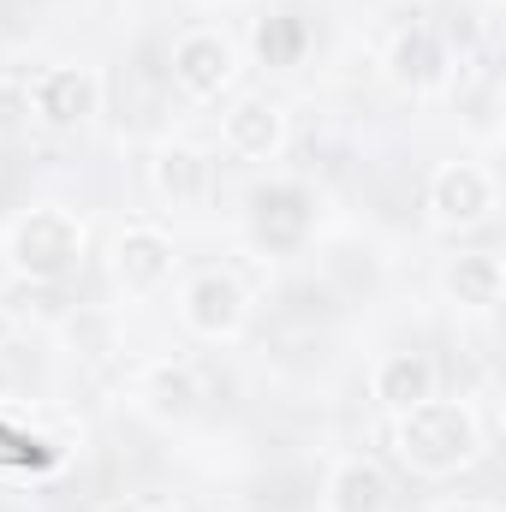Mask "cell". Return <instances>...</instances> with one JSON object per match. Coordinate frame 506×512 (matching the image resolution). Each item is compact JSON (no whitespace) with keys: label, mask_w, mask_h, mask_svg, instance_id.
Instances as JSON below:
<instances>
[{"label":"cell","mask_w":506,"mask_h":512,"mask_svg":"<svg viewBox=\"0 0 506 512\" xmlns=\"http://www.w3.org/2000/svg\"><path fill=\"white\" fill-rule=\"evenodd\" d=\"M495 215H501V179L489 161L453 155V161L429 167V179H423V227L429 233L465 239V233H483Z\"/></svg>","instance_id":"3957f363"},{"label":"cell","mask_w":506,"mask_h":512,"mask_svg":"<svg viewBox=\"0 0 506 512\" xmlns=\"http://www.w3.org/2000/svg\"><path fill=\"white\" fill-rule=\"evenodd\" d=\"M316 507L322 512H393V477L370 453H340L322 471Z\"/></svg>","instance_id":"9a60e30c"},{"label":"cell","mask_w":506,"mask_h":512,"mask_svg":"<svg viewBox=\"0 0 506 512\" xmlns=\"http://www.w3.org/2000/svg\"><path fill=\"white\" fill-rule=\"evenodd\" d=\"M227 512H239V507H227Z\"/></svg>","instance_id":"44dd1931"},{"label":"cell","mask_w":506,"mask_h":512,"mask_svg":"<svg viewBox=\"0 0 506 512\" xmlns=\"http://www.w3.org/2000/svg\"><path fill=\"white\" fill-rule=\"evenodd\" d=\"M167 78H173V90H179L185 102L215 108L221 96L239 90V78H245V48H239V36L221 30V24H185V30L173 36V48H167Z\"/></svg>","instance_id":"8992f818"},{"label":"cell","mask_w":506,"mask_h":512,"mask_svg":"<svg viewBox=\"0 0 506 512\" xmlns=\"http://www.w3.org/2000/svg\"><path fill=\"white\" fill-rule=\"evenodd\" d=\"M251 310H256L251 286H245L239 268H227V262L191 268V274L179 280V298H173V316H179V328H185L197 346H233V340H245Z\"/></svg>","instance_id":"277c9868"},{"label":"cell","mask_w":506,"mask_h":512,"mask_svg":"<svg viewBox=\"0 0 506 512\" xmlns=\"http://www.w3.org/2000/svg\"><path fill=\"white\" fill-rule=\"evenodd\" d=\"M435 393H441V364L423 346H387L370 364V399L387 417H399V411H411V405H423Z\"/></svg>","instance_id":"5bb4252c"},{"label":"cell","mask_w":506,"mask_h":512,"mask_svg":"<svg viewBox=\"0 0 506 512\" xmlns=\"http://www.w3.org/2000/svg\"><path fill=\"white\" fill-rule=\"evenodd\" d=\"M292 143V114L268 90H245L221 108V149L245 167H274Z\"/></svg>","instance_id":"30bf717a"},{"label":"cell","mask_w":506,"mask_h":512,"mask_svg":"<svg viewBox=\"0 0 506 512\" xmlns=\"http://www.w3.org/2000/svg\"><path fill=\"white\" fill-rule=\"evenodd\" d=\"M24 96H30V126L54 131V137H78L102 114V72L90 60H54V66L30 72Z\"/></svg>","instance_id":"ba28073f"},{"label":"cell","mask_w":506,"mask_h":512,"mask_svg":"<svg viewBox=\"0 0 506 512\" xmlns=\"http://www.w3.org/2000/svg\"><path fill=\"white\" fill-rule=\"evenodd\" d=\"M131 399H137L149 417H161V423H185V417L203 411L209 376H203L191 358H149V364L137 370V382H131Z\"/></svg>","instance_id":"7c38bea8"},{"label":"cell","mask_w":506,"mask_h":512,"mask_svg":"<svg viewBox=\"0 0 506 512\" xmlns=\"http://www.w3.org/2000/svg\"><path fill=\"white\" fill-rule=\"evenodd\" d=\"M447 72H453V54H447V36L429 18H405V24L387 30V42H381V78H387V90H399V96L417 102V96H435L447 84Z\"/></svg>","instance_id":"9c48e42d"},{"label":"cell","mask_w":506,"mask_h":512,"mask_svg":"<svg viewBox=\"0 0 506 512\" xmlns=\"http://www.w3.org/2000/svg\"><path fill=\"white\" fill-rule=\"evenodd\" d=\"M30 131V96H24V78H0V143L24 137Z\"/></svg>","instance_id":"ac0fdd59"},{"label":"cell","mask_w":506,"mask_h":512,"mask_svg":"<svg viewBox=\"0 0 506 512\" xmlns=\"http://www.w3.org/2000/svg\"><path fill=\"white\" fill-rule=\"evenodd\" d=\"M149 191L161 209L173 215H191L215 197V155L191 137H161L149 149Z\"/></svg>","instance_id":"8fae6325"},{"label":"cell","mask_w":506,"mask_h":512,"mask_svg":"<svg viewBox=\"0 0 506 512\" xmlns=\"http://www.w3.org/2000/svg\"><path fill=\"white\" fill-rule=\"evenodd\" d=\"M6 393H12V364L0 358V399H6Z\"/></svg>","instance_id":"ffe728a7"},{"label":"cell","mask_w":506,"mask_h":512,"mask_svg":"<svg viewBox=\"0 0 506 512\" xmlns=\"http://www.w3.org/2000/svg\"><path fill=\"white\" fill-rule=\"evenodd\" d=\"M72 310H66V298H60V286H42V280H6L0 286V322L12 328V334H48V328H60Z\"/></svg>","instance_id":"2e32d148"},{"label":"cell","mask_w":506,"mask_h":512,"mask_svg":"<svg viewBox=\"0 0 506 512\" xmlns=\"http://www.w3.org/2000/svg\"><path fill=\"white\" fill-rule=\"evenodd\" d=\"M429 512H501L489 495H447V501H435Z\"/></svg>","instance_id":"d6986e66"},{"label":"cell","mask_w":506,"mask_h":512,"mask_svg":"<svg viewBox=\"0 0 506 512\" xmlns=\"http://www.w3.org/2000/svg\"><path fill=\"white\" fill-rule=\"evenodd\" d=\"M108 280H114V292L131 298V304H143V298H161L167 286H173V274H179V245H173V233L161 227V221H120L114 233H108Z\"/></svg>","instance_id":"52a82bcc"},{"label":"cell","mask_w":506,"mask_h":512,"mask_svg":"<svg viewBox=\"0 0 506 512\" xmlns=\"http://www.w3.org/2000/svg\"><path fill=\"white\" fill-rule=\"evenodd\" d=\"M322 227V197L310 179L292 173H268L245 197V239L262 256H298Z\"/></svg>","instance_id":"5b68a950"},{"label":"cell","mask_w":506,"mask_h":512,"mask_svg":"<svg viewBox=\"0 0 506 512\" xmlns=\"http://www.w3.org/2000/svg\"><path fill=\"white\" fill-rule=\"evenodd\" d=\"M0 256L18 280H42V286H66L84 274L90 262V227L78 209L66 203H30L6 221L0 233Z\"/></svg>","instance_id":"7a4b0ae2"},{"label":"cell","mask_w":506,"mask_h":512,"mask_svg":"<svg viewBox=\"0 0 506 512\" xmlns=\"http://www.w3.org/2000/svg\"><path fill=\"white\" fill-rule=\"evenodd\" d=\"M441 298L459 316H495L506 298V256L495 245H471L441 262Z\"/></svg>","instance_id":"4fadbf2b"},{"label":"cell","mask_w":506,"mask_h":512,"mask_svg":"<svg viewBox=\"0 0 506 512\" xmlns=\"http://www.w3.org/2000/svg\"><path fill=\"white\" fill-rule=\"evenodd\" d=\"M387 447H393V459H399L405 477H417V483H453V477H465L489 453V429H483V417H477L471 399L435 393V399H423V405H411V411L393 417Z\"/></svg>","instance_id":"6da1fadb"},{"label":"cell","mask_w":506,"mask_h":512,"mask_svg":"<svg viewBox=\"0 0 506 512\" xmlns=\"http://www.w3.org/2000/svg\"><path fill=\"white\" fill-rule=\"evenodd\" d=\"M310 42H316V30H310V18L304 12H268L262 24H256V60L268 66V72H298L304 66V54H310Z\"/></svg>","instance_id":"e0dca14e"}]
</instances>
